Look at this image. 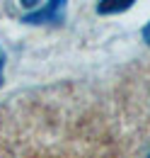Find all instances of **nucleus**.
<instances>
[{
	"label": "nucleus",
	"mask_w": 150,
	"mask_h": 158,
	"mask_svg": "<svg viewBox=\"0 0 150 158\" xmlns=\"http://www.w3.org/2000/svg\"><path fill=\"white\" fill-rule=\"evenodd\" d=\"M65 10H68V0H49L41 7L22 15V22H27V24H63Z\"/></svg>",
	"instance_id": "f257e3e1"
},
{
	"label": "nucleus",
	"mask_w": 150,
	"mask_h": 158,
	"mask_svg": "<svg viewBox=\"0 0 150 158\" xmlns=\"http://www.w3.org/2000/svg\"><path fill=\"white\" fill-rule=\"evenodd\" d=\"M136 0H99L97 2V12L99 15H119L126 12Z\"/></svg>",
	"instance_id": "f03ea898"
},
{
	"label": "nucleus",
	"mask_w": 150,
	"mask_h": 158,
	"mask_svg": "<svg viewBox=\"0 0 150 158\" xmlns=\"http://www.w3.org/2000/svg\"><path fill=\"white\" fill-rule=\"evenodd\" d=\"M2 80H5V51L0 46V85H2Z\"/></svg>",
	"instance_id": "7ed1b4c3"
},
{
	"label": "nucleus",
	"mask_w": 150,
	"mask_h": 158,
	"mask_svg": "<svg viewBox=\"0 0 150 158\" xmlns=\"http://www.w3.org/2000/svg\"><path fill=\"white\" fill-rule=\"evenodd\" d=\"M143 39H145V44L150 46V22L145 24V27H143Z\"/></svg>",
	"instance_id": "20e7f679"
},
{
	"label": "nucleus",
	"mask_w": 150,
	"mask_h": 158,
	"mask_svg": "<svg viewBox=\"0 0 150 158\" xmlns=\"http://www.w3.org/2000/svg\"><path fill=\"white\" fill-rule=\"evenodd\" d=\"M19 2H22L24 7H37V2H39V0H19Z\"/></svg>",
	"instance_id": "39448f33"
},
{
	"label": "nucleus",
	"mask_w": 150,
	"mask_h": 158,
	"mask_svg": "<svg viewBox=\"0 0 150 158\" xmlns=\"http://www.w3.org/2000/svg\"><path fill=\"white\" fill-rule=\"evenodd\" d=\"M140 158H150V141L143 146V153H140Z\"/></svg>",
	"instance_id": "423d86ee"
}]
</instances>
